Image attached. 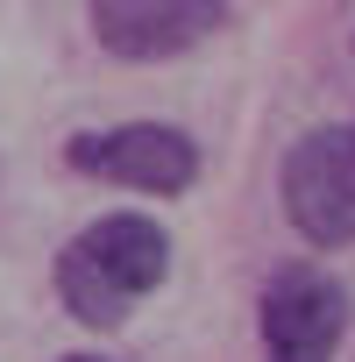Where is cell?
<instances>
[{"mask_svg": "<svg viewBox=\"0 0 355 362\" xmlns=\"http://www.w3.org/2000/svg\"><path fill=\"white\" fill-rule=\"evenodd\" d=\"M57 362H107V355H57Z\"/></svg>", "mask_w": 355, "mask_h": 362, "instance_id": "cell-6", "label": "cell"}, {"mask_svg": "<svg viewBox=\"0 0 355 362\" xmlns=\"http://www.w3.org/2000/svg\"><path fill=\"white\" fill-rule=\"evenodd\" d=\"M256 334L263 362H334L348 334V291L313 263H284L256 298Z\"/></svg>", "mask_w": 355, "mask_h": 362, "instance_id": "cell-4", "label": "cell"}, {"mask_svg": "<svg viewBox=\"0 0 355 362\" xmlns=\"http://www.w3.org/2000/svg\"><path fill=\"white\" fill-rule=\"evenodd\" d=\"M284 221L313 249L355 242V121L305 128L284 149Z\"/></svg>", "mask_w": 355, "mask_h": 362, "instance_id": "cell-3", "label": "cell"}, {"mask_svg": "<svg viewBox=\"0 0 355 362\" xmlns=\"http://www.w3.org/2000/svg\"><path fill=\"white\" fill-rule=\"evenodd\" d=\"M163 277H170V235L149 214H107L78 228L57 256V298L93 334L121 327L149 291H163Z\"/></svg>", "mask_w": 355, "mask_h": 362, "instance_id": "cell-1", "label": "cell"}, {"mask_svg": "<svg viewBox=\"0 0 355 362\" xmlns=\"http://www.w3.org/2000/svg\"><path fill=\"white\" fill-rule=\"evenodd\" d=\"M64 163L93 185H121V192H149V199H178L199 185V142L170 121H114V128H78L64 142Z\"/></svg>", "mask_w": 355, "mask_h": 362, "instance_id": "cell-2", "label": "cell"}, {"mask_svg": "<svg viewBox=\"0 0 355 362\" xmlns=\"http://www.w3.org/2000/svg\"><path fill=\"white\" fill-rule=\"evenodd\" d=\"M86 22L107 57L163 64V57H185L214 36L228 22V0H86Z\"/></svg>", "mask_w": 355, "mask_h": 362, "instance_id": "cell-5", "label": "cell"}]
</instances>
